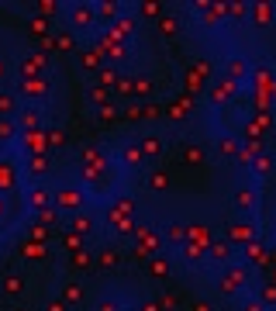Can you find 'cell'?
Instances as JSON below:
<instances>
[{
	"instance_id": "cell-19",
	"label": "cell",
	"mask_w": 276,
	"mask_h": 311,
	"mask_svg": "<svg viewBox=\"0 0 276 311\" xmlns=\"http://www.w3.org/2000/svg\"><path fill=\"white\" fill-rule=\"evenodd\" d=\"M45 311H69V305H63V301H49Z\"/></svg>"
},
{
	"instance_id": "cell-18",
	"label": "cell",
	"mask_w": 276,
	"mask_h": 311,
	"mask_svg": "<svg viewBox=\"0 0 276 311\" xmlns=\"http://www.w3.org/2000/svg\"><path fill=\"white\" fill-rule=\"evenodd\" d=\"M59 49H63V52H69V49H76V42H72V38H66V35H59Z\"/></svg>"
},
{
	"instance_id": "cell-20",
	"label": "cell",
	"mask_w": 276,
	"mask_h": 311,
	"mask_svg": "<svg viewBox=\"0 0 276 311\" xmlns=\"http://www.w3.org/2000/svg\"><path fill=\"white\" fill-rule=\"evenodd\" d=\"M141 14H148V17L159 14V3H141Z\"/></svg>"
},
{
	"instance_id": "cell-4",
	"label": "cell",
	"mask_w": 276,
	"mask_h": 311,
	"mask_svg": "<svg viewBox=\"0 0 276 311\" xmlns=\"http://www.w3.org/2000/svg\"><path fill=\"white\" fill-rule=\"evenodd\" d=\"M21 132H42V111H38V104H28L24 111H21Z\"/></svg>"
},
{
	"instance_id": "cell-15",
	"label": "cell",
	"mask_w": 276,
	"mask_h": 311,
	"mask_svg": "<svg viewBox=\"0 0 276 311\" xmlns=\"http://www.w3.org/2000/svg\"><path fill=\"white\" fill-rule=\"evenodd\" d=\"M97 311H121V305L114 298H104V301H97Z\"/></svg>"
},
{
	"instance_id": "cell-13",
	"label": "cell",
	"mask_w": 276,
	"mask_h": 311,
	"mask_svg": "<svg viewBox=\"0 0 276 311\" xmlns=\"http://www.w3.org/2000/svg\"><path fill=\"white\" fill-rule=\"evenodd\" d=\"M45 169H49V159H45V156H31V173L38 176V173H45Z\"/></svg>"
},
{
	"instance_id": "cell-9",
	"label": "cell",
	"mask_w": 276,
	"mask_h": 311,
	"mask_svg": "<svg viewBox=\"0 0 276 311\" xmlns=\"http://www.w3.org/2000/svg\"><path fill=\"white\" fill-rule=\"evenodd\" d=\"M21 291H24V280L21 277H7L3 280V294H21Z\"/></svg>"
},
{
	"instance_id": "cell-5",
	"label": "cell",
	"mask_w": 276,
	"mask_h": 311,
	"mask_svg": "<svg viewBox=\"0 0 276 311\" xmlns=\"http://www.w3.org/2000/svg\"><path fill=\"white\" fill-rule=\"evenodd\" d=\"M17 135H21V125H17V118H0V146H10V142H17Z\"/></svg>"
},
{
	"instance_id": "cell-6",
	"label": "cell",
	"mask_w": 276,
	"mask_h": 311,
	"mask_svg": "<svg viewBox=\"0 0 276 311\" xmlns=\"http://www.w3.org/2000/svg\"><path fill=\"white\" fill-rule=\"evenodd\" d=\"M0 118H17V93L0 90Z\"/></svg>"
},
{
	"instance_id": "cell-24",
	"label": "cell",
	"mask_w": 276,
	"mask_h": 311,
	"mask_svg": "<svg viewBox=\"0 0 276 311\" xmlns=\"http://www.w3.org/2000/svg\"><path fill=\"white\" fill-rule=\"evenodd\" d=\"M14 311H28V308H14Z\"/></svg>"
},
{
	"instance_id": "cell-2",
	"label": "cell",
	"mask_w": 276,
	"mask_h": 311,
	"mask_svg": "<svg viewBox=\"0 0 276 311\" xmlns=\"http://www.w3.org/2000/svg\"><path fill=\"white\" fill-rule=\"evenodd\" d=\"M66 21L72 31H90L97 24V3H69Z\"/></svg>"
},
{
	"instance_id": "cell-16",
	"label": "cell",
	"mask_w": 276,
	"mask_h": 311,
	"mask_svg": "<svg viewBox=\"0 0 276 311\" xmlns=\"http://www.w3.org/2000/svg\"><path fill=\"white\" fill-rule=\"evenodd\" d=\"M97 263H100V266H104V270H107V266H114V263H118V256H114V252H104V256H100V259H97Z\"/></svg>"
},
{
	"instance_id": "cell-17",
	"label": "cell",
	"mask_w": 276,
	"mask_h": 311,
	"mask_svg": "<svg viewBox=\"0 0 276 311\" xmlns=\"http://www.w3.org/2000/svg\"><path fill=\"white\" fill-rule=\"evenodd\" d=\"M63 142H66V135H63V132H59V128H56V132H52V135H49V146H63Z\"/></svg>"
},
{
	"instance_id": "cell-12",
	"label": "cell",
	"mask_w": 276,
	"mask_h": 311,
	"mask_svg": "<svg viewBox=\"0 0 276 311\" xmlns=\"http://www.w3.org/2000/svg\"><path fill=\"white\" fill-rule=\"evenodd\" d=\"M31 31H38V35L49 38V17H31Z\"/></svg>"
},
{
	"instance_id": "cell-10",
	"label": "cell",
	"mask_w": 276,
	"mask_h": 311,
	"mask_svg": "<svg viewBox=\"0 0 276 311\" xmlns=\"http://www.w3.org/2000/svg\"><path fill=\"white\" fill-rule=\"evenodd\" d=\"M121 3H97V17H118Z\"/></svg>"
},
{
	"instance_id": "cell-3",
	"label": "cell",
	"mask_w": 276,
	"mask_h": 311,
	"mask_svg": "<svg viewBox=\"0 0 276 311\" xmlns=\"http://www.w3.org/2000/svg\"><path fill=\"white\" fill-rule=\"evenodd\" d=\"M28 208H31L35 215L49 211V208H52V190H45V187H31V190H28Z\"/></svg>"
},
{
	"instance_id": "cell-23",
	"label": "cell",
	"mask_w": 276,
	"mask_h": 311,
	"mask_svg": "<svg viewBox=\"0 0 276 311\" xmlns=\"http://www.w3.org/2000/svg\"><path fill=\"white\" fill-rule=\"evenodd\" d=\"M0 218H3V197H0Z\"/></svg>"
},
{
	"instance_id": "cell-1",
	"label": "cell",
	"mask_w": 276,
	"mask_h": 311,
	"mask_svg": "<svg viewBox=\"0 0 276 311\" xmlns=\"http://www.w3.org/2000/svg\"><path fill=\"white\" fill-rule=\"evenodd\" d=\"M83 201H86V194L79 187H59V190H52V208L59 215H69V218L83 211Z\"/></svg>"
},
{
	"instance_id": "cell-22",
	"label": "cell",
	"mask_w": 276,
	"mask_h": 311,
	"mask_svg": "<svg viewBox=\"0 0 276 311\" xmlns=\"http://www.w3.org/2000/svg\"><path fill=\"white\" fill-rule=\"evenodd\" d=\"M90 97H93V100H104V97H107V90H104V86H93V93H90Z\"/></svg>"
},
{
	"instance_id": "cell-11",
	"label": "cell",
	"mask_w": 276,
	"mask_h": 311,
	"mask_svg": "<svg viewBox=\"0 0 276 311\" xmlns=\"http://www.w3.org/2000/svg\"><path fill=\"white\" fill-rule=\"evenodd\" d=\"M59 218H63V215H59L56 208H49V211H42V215H38V222H42V225H59Z\"/></svg>"
},
{
	"instance_id": "cell-14",
	"label": "cell",
	"mask_w": 276,
	"mask_h": 311,
	"mask_svg": "<svg viewBox=\"0 0 276 311\" xmlns=\"http://www.w3.org/2000/svg\"><path fill=\"white\" fill-rule=\"evenodd\" d=\"M235 204H238L242 211H249V208H252V194H249V190H242V194H235Z\"/></svg>"
},
{
	"instance_id": "cell-8",
	"label": "cell",
	"mask_w": 276,
	"mask_h": 311,
	"mask_svg": "<svg viewBox=\"0 0 276 311\" xmlns=\"http://www.w3.org/2000/svg\"><path fill=\"white\" fill-rule=\"evenodd\" d=\"M83 301V291H79V284H69L66 294H63V305H79Z\"/></svg>"
},
{
	"instance_id": "cell-21",
	"label": "cell",
	"mask_w": 276,
	"mask_h": 311,
	"mask_svg": "<svg viewBox=\"0 0 276 311\" xmlns=\"http://www.w3.org/2000/svg\"><path fill=\"white\" fill-rule=\"evenodd\" d=\"M152 273H159V277H166V263H162V259H155V263H152Z\"/></svg>"
},
{
	"instance_id": "cell-7",
	"label": "cell",
	"mask_w": 276,
	"mask_h": 311,
	"mask_svg": "<svg viewBox=\"0 0 276 311\" xmlns=\"http://www.w3.org/2000/svg\"><path fill=\"white\" fill-rule=\"evenodd\" d=\"M69 229H72V232H76V235H86V232H90V229H93V218L79 211V215H72V218H69Z\"/></svg>"
}]
</instances>
